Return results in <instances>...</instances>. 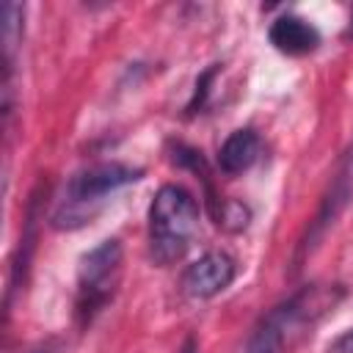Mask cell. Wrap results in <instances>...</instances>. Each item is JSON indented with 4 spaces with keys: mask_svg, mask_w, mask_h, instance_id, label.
Here are the masks:
<instances>
[{
    "mask_svg": "<svg viewBox=\"0 0 353 353\" xmlns=\"http://www.w3.org/2000/svg\"><path fill=\"white\" fill-rule=\"evenodd\" d=\"M234 276H237L234 256H229L226 251H207L193 265H188L182 276V290L196 301H207L223 292L234 281Z\"/></svg>",
    "mask_w": 353,
    "mask_h": 353,
    "instance_id": "cell-6",
    "label": "cell"
},
{
    "mask_svg": "<svg viewBox=\"0 0 353 353\" xmlns=\"http://www.w3.org/2000/svg\"><path fill=\"white\" fill-rule=\"evenodd\" d=\"M262 152V138L251 127H240L226 135V141L218 149V165L223 174H243L248 171Z\"/></svg>",
    "mask_w": 353,
    "mask_h": 353,
    "instance_id": "cell-8",
    "label": "cell"
},
{
    "mask_svg": "<svg viewBox=\"0 0 353 353\" xmlns=\"http://www.w3.org/2000/svg\"><path fill=\"white\" fill-rule=\"evenodd\" d=\"M141 176H143L141 168H132L124 163H97V165L77 171L66 182V190L52 212V226L77 229L88 223L116 190L138 182Z\"/></svg>",
    "mask_w": 353,
    "mask_h": 353,
    "instance_id": "cell-2",
    "label": "cell"
},
{
    "mask_svg": "<svg viewBox=\"0 0 353 353\" xmlns=\"http://www.w3.org/2000/svg\"><path fill=\"white\" fill-rule=\"evenodd\" d=\"M30 353H55V350H52V345H41V347H33Z\"/></svg>",
    "mask_w": 353,
    "mask_h": 353,
    "instance_id": "cell-11",
    "label": "cell"
},
{
    "mask_svg": "<svg viewBox=\"0 0 353 353\" xmlns=\"http://www.w3.org/2000/svg\"><path fill=\"white\" fill-rule=\"evenodd\" d=\"M334 290H323V287H303L301 292H295L292 298H287L284 303H279L276 309H270L262 323L256 325V331L251 334L248 345H245V353H287V339L314 323L325 309L334 306V298L331 295Z\"/></svg>",
    "mask_w": 353,
    "mask_h": 353,
    "instance_id": "cell-4",
    "label": "cell"
},
{
    "mask_svg": "<svg viewBox=\"0 0 353 353\" xmlns=\"http://www.w3.org/2000/svg\"><path fill=\"white\" fill-rule=\"evenodd\" d=\"M124 251L116 237L102 240L88 254H83L77 268V292H74V317L80 328L91 325L94 317L113 301L121 281Z\"/></svg>",
    "mask_w": 353,
    "mask_h": 353,
    "instance_id": "cell-3",
    "label": "cell"
},
{
    "mask_svg": "<svg viewBox=\"0 0 353 353\" xmlns=\"http://www.w3.org/2000/svg\"><path fill=\"white\" fill-rule=\"evenodd\" d=\"M350 201H353V141H350L347 152L342 154V160H339V165H336V171L331 176V185H328V190H325V196H323V201H320V207H317L303 240L298 243L295 265H301V259L309 256L317 248V243L325 237V232L336 223V218L347 210Z\"/></svg>",
    "mask_w": 353,
    "mask_h": 353,
    "instance_id": "cell-5",
    "label": "cell"
},
{
    "mask_svg": "<svg viewBox=\"0 0 353 353\" xmlns=\"http://www.w3.org/2000/svg\"><path fill=\"white\" fill-rule=\"evenodd\" d=\"M176 353H196V339H193V336H188V339H185V345H182Z\"/></svg>",
    "mask_w": 353,
    "mask_h": 353,
    "instance_id": "cell-10",
    "label": "cell"
},
{
    "mask_svg": "<svg viewBox=\"0 0 353 353\" xmlns=\"http://www.w3.org/2000/svg\"><path fill=\"white\" fill-rule=\"evenodd\" d=\"M268 39L284 55H309L320 47V30L298 14L276 17L270 30H268Z\"/></svg>",
    "mask_w": 353,
    "mask_h": 353,
    "instance_id": "cell-7",
    "label": "cell"
},
{
    "mask_svg": "<svg viewBox=\"0 0 353 353\" xmlns=\"http://www.w3.org/2000/svg\"><path fill=\"white\" fill-rule=\"evenodd\" d=\"M199 232V201L182 185H163L149 204V256L168 268L179 262Z\"/></svg>",
    "mask_w": 353,
    "mask_h": 353,
    "instance_id": "cell-1",
    "label": "cell"
},
{
    "mask_svg": "<svg viewBox=\"0 0 353 353\" xmlns=\"http://www.w3.org/2000/svg\"><path fill=\"white\" fill-rule=\"evenodd\" d=\"M325 353H353V328L342 331V334L328 345V350H325Z\"/></svg>",
    "mask_w": 353,
    "mask_h": 353,
    "instance_id": "cell-9",
    "label": "cell"
}]
</instances>
